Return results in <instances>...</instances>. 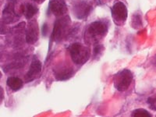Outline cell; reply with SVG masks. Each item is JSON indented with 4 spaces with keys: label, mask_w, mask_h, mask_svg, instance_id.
Masks as SVG:
<instances>
[{
    "label": "cell",
    "mask_w": 156,
    "mask_h": 117,
    "mask_svg": "<svg viewBox=\"0 0 156 117\" xmlns=\"http://www.w3.org/2000/svg\"><path fill=\"white\" fill-rule=\"evenodd\" d=\"M69 54L73 62L76 65H83L89 59L90 52L88 48L80 43H74L69 48Z\"/></svg>",
    "instance_id": "1"
},
{
    "label": "cell",
    "mask_w": 156,
    "mask_h": 117,
    "mask_svg": "<svg viewBox=\"0 0 156 117\" xmlns=\"http://www.w3.org/2000/svg\"><path fill=\"white\" fill-rule=\"evenodd\" d=\"M70 19L68 16L59 18L54 24L53 30L51 35V41L59 42L66 37L68 31Z\"/></svg>",
    "instance_id": "2"
},
{
    "label": "cell",
    "mask_w": 156,
    "mask_h": 117,
    "mask_svg": "<svg viewBox=\"0 0 156 117\" xmlns=\"http://www.w3.org/2000/svg\"><path fill=\"white\" fill-rule=\"evenodd\" d=\"M113 80L115 88L119 91H124L130 85L133 80V74L129 69H122L115 75Z\"/></svg>",
    "instance_id": "3"
},
{
    "label": "cell",
    "mask_w": 156,
    "mask_h": 117,
    "mask_svg": "<svg viewBox=\"0 0 156 117\" xmlns=\"http://www.w3.org/2000/svg\"><path fill=\"white\" fill-rule=\"evenodd\" d=\"M15 1L9 0V2L5 5L3 11H2V20L6 24L12 23L17 21L19 19V16L15 12Z\"/></svg>",
    "instance_id": "4"
},
{
    "label": "cell",
    "mask_w": 156,
    "mask_h": 117,
    "mask_svg": "<svg viewBox=\"0 0 156 117\" xmlns=\"http://www.w3.org/2000/svg\"><path fill=\"white\" fill-rule=\"evenodd\" d=\"M127 9L126 6L121 2H118L113 5L112 8V16L114 21L117 23L124 22L127 18Z\"/></svg>",
    "instance_id": "5"
},
{
    "label": "cell",
    "mask_w": 156,
    "mask_h": 117,
    "mask_svg": "<svg viewBox=\"0 0 156 117\" xmlns=\"http://www.w3.org/2000/svg\"><path fill=\"white\" fill-rule=\"evenodd\" d=\"M107 30H108V27L105 23L101 21H96L89 26L87 32H88L89 35L91 36V37L96 38V37H102L105 35L107 33Z\"/></svg>",
    "instance_id": "6"
},
{
    "label": "cell",
    "mask_w": 156,
    "mask_h": 117,
    "mask_svg": "<svg viewBox=\"0 0 156 117\" xmlns=\"http://www.w3.org/2000/svg\"><path fill=\"white\" fill-rule=\"evenodd\" d=\"M48 11L55 16H62L67 11V6L64 0H50Z\"/></svg>",
    "instance_id": "7"
},
{
    "label": "cell",
    "mask_w": 156,
    "mask_h": 117,
    "mask_svg": "<svg viewBox=\"0 0 156 117\" xmlns=\"http://www.w3.org/2000/svg\"><path fill=\"white\" fill-rule=\"evenodd\" d=\"M39 29L36 20L29 22L28 27L26 30V41L30 44H33L38 40Z\"/></svg>",
    "instance_id": "8"
},
{
    "label": "cell",
    "mask_w": 156,
    "mask_h": 117,
    "mask_svg": "<svg viewBox=\"0 0 156 117\" xmlns=\"http://www.w3.org/2000/svg\"><path fill=\"white\" fill-rule=\"evenodd\" d=\"M41 63L36 57H34V59L32 60L30 64V69L27 71V74L25 75V80L26 82H30L35 80L41 73Z\"/></svg>",
    "instance_id": "9"
},
{
    "label": "cell",
    "mask_w": 156,
    "mask_h": 117,
    "mask_svg": "<svg viewBox=\"0 0 156 117\" xmlns=\"http://www.w3.org/2000/svg\"><path fill=\"white\" fill-rule=\"evenodd\" d=\"M54 75L57 80H66L73 76V69L66 66H57L54 69Z\"/></svg>",
    "instance_id": "10"
},
{
    "label": "cell",
    "mask_w": 156,
    "mask_h": 117,
    "mask_svg": "<svg viewBox=\"0 0 156 117\" xmlns=\"http://www.w3.org/2000/svg\"><path fill=\"white\" fill-rule=\"evenodd\" d=\"M90 6L84 2H80L73 7L74 15L78 19H83L87 17L90 11Z\"/></svg>",
    "instance_id": "11"
},
{
    "label": "cell",
    "mask_w": 156,
    "mask_h": 117,
    "mask_svg": "<svg viewBox=\"0 0 156 117\" xmlns=\"http://www.w3.org/2000/svg\"><path fill=\"white\" fill-rule=\"evenodd\" d=\"M6 83L14 91L20 90L23 87V81L21 79H20L19 77H16V76H11V77L8 78Z\"/></svg>",
    "instance_id": "12"
},
{
    "label": "cell",
    "mask_w": 156,
    "mask_h": 117,
    "mask_svg": "<svg viewBox=\"0 0 156 117\" xmlns=\"http://www.w3.org/2000/svg\"><path fill=\"white\" fill-rule=\"evenodd\" d=\"M37 12V8L32 4L28 3L26 6V10H25V13H26V17L27 19H30L34 15L36 14V12Z\"/></svg>",
    "instance_id": "13"
},
{
    "label": "cell",
    "mask_w": 156,
    "mask_h": 117,
    "mask_svg": "<svg viewBox=\"0 0 156 117\" xmlns=\"http://www.w3.org/2000/svg\"><path fill=\"white\" fill-rule=\"evenodd\" d=\"M132 116L134 117H151V113H149L147 110L144 108H138V109L134 110L131 114Z\"/></svg>",
    "instance_id": "14"
},
{
    "label": "cell",
    "mask_w": 156,
    "mask_h": 117,
    "mask_svg": "<svg viewBox=\"0 0 156 117\" xmlns=\"http://www.w3.org/2000/svg\"><path fill=\"white\" fill-rule=\"evenodd\" d=\"M7 32L8 27H6V23H5L2 19H0V34H7Z\"/></svg>",
    "instance_id": "15"
},
{
    "label": "cell",
    "mask_w": 156,
    "mask_h": 117,
    "mask_svg": "<svg viewBox=\"0 0 156 117\" xmlns=\"http://www.w3.org/2000/svg\"><path fill=\"white\" fill-rule=\"evenodd\" d=\"M147 103L153 110H155V98H149L147 99Z\"/></svg>",
    "instance_id": "16"
},
{
    "label": "cell",
    "mask_w": 156,
    "mask_h": 117,
    "mask_svg": "<svg viewBox=\"0 0 156 117\" xmlns=\"http://www.w3.org/2000/svg\"><path fill=\"white\" fill-rule=\"evenodd\" d=\"M41 33H42L43 36H45L48 33V25H47V23L43 24L42 27H41Z\"/></svg>",
    "instance_id": "17"
},
{
    "label": "cell",
    "mask_w": 156,
    "mask_h": 117,
    "mask_svg": "<svg viewBox=\"0 0 156 117\" xmlns=\"http://www.w3.org/2000/svg\"><path fill=\"white\" fill-rule=\"evenodd\" d=\"M101 48H102V46L101 45H97L94 48V55H98V54L100 53V51H101Z\"/></svg>",
    "instance_id": "18"
},
{
    "label": "cell",
    "mask_w": 156,
    "mask_h": 117,
    "mask_svg": "<svg viewBox=\"0 0 156 117\" xmlns=\"http://www.w3.org/2000/svg\"><path fill=\"white\" fill-rule=\"evenodd\" d=\"M4 98V90L2 87H0V103L2 102Z\"/></svg>",
    "instance_id": "19"
},
{
    "label": "cell",
    "mask_w": 156,
    "mask_h": 117,
    "mask_svg": "<svg viewBox=\"0 0 156 117\" xmlns=\"http://www.w3.org/2000/svg\"><path fill=\"white\" fill-rule=\"evenodd\" d=\"M33 1H34V2H37V3H41V0H33Z\"/></svg>",
    "instance_id": "20"
},
{
    "label": "cell",
    "mask_w": 156,
    "mask_h": 117,
    "mask_svg": "<svg viewBox=\"0 0 156 117\" xmlns=\"http://www.w3.org/2000/svg\"><path fill=\"white\" fill-rule=\"evenodd\" d=\"M2 77V73H1V72H0V78Z\"/></svg>",
    "instance_id": "21"
},
{
    "label": "cell",
    "mask_w": 156,
    "mask_h": 117,
    "mask_svg": "<svg viewBox=\"0 0 156 117\" xmlns=\"http://www.w3.org/2000/svg\"><path fill=\"white\" fill-rule=\"evenodd\" d=\"M44 0H41V2H44Z\"/></svg>",
    "instance_id": "22"
}]
</instances>
